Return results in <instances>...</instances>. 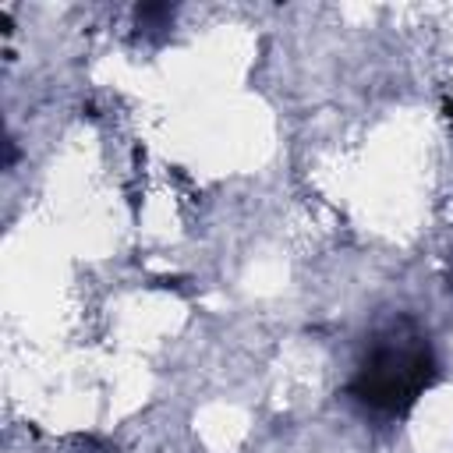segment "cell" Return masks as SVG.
Masks as SVG:
<instances>
[{
    "label": "cell",
    "instance_id": "6da1fadb",
    "mask_svg": "<svg viewBox=\"0 0 453 453\" xmlns=\"http://www.w3.org/2000/svg\"><path fill=\"white\" fill-rule=\"evenodd\" d=\"M439 379L432 333L411 315L393 311L368 333L347 396L379 418H403Z\"/></svg>",
    "mask_w": 453,
    "mask_h": 453
}]
</instances>
